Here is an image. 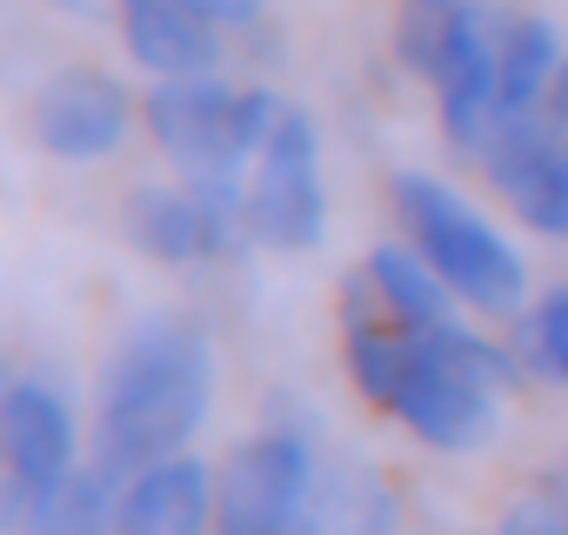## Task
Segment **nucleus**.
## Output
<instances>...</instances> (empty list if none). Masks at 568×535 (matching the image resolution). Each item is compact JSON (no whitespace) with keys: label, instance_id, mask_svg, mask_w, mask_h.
I'll return each mask as SVG.
<instances>
[{"label":"nucleus","instance_id":"obj_12","mask_svg":"<svg viewBox=\"0 0 568 535\" xmlns=\"http://www.w3.org/2000/svg\"><path fill=\"white\" fill-rule=\"evenodd\" d=\"M362 275H368L375 302H382L402 329H415V335H448V329H462V295L422 261L415 241H408V248H395V241L375 248V254L362 261Z\"/></svg>","mask_w":568,"mask_h":535},{"label":"nucleus","instance_id":"obj_4","mask_svg":"<svg viewBox=\"0 0 568 535\" xmlns=\"http://www.w3.org/2000/svg\"><path fill=\"white\" fill-rule=\"evenodd\" d=\"M328 234V188H322V134L302 108H281L267 148L247 174V241L274 254H308Z\"/></svg>","mask_w":568,"mask_h":535},{"label":"nucleus","instance_id":"obj_14","mask_svg":"<svg viewBox=\"0 0 568 535\" xmlns=\"http://www.w3.org/2000/svg\"><path fill=\"white\" fill-rule=\"evenodd\" d=\"M121 475L101 462H81V475L21 528V535H121Z\"/></svg>","mask_w":568,"mask_h":535},{"label":"nucleus","instance_id":"obj_8","mask_svg":"<svg viewBox=\"0 0 568 535\" xmlns=\"http://www.w3.org/2000/svg\"><path fill=\"white\" fill-rule=\"evenodd\" d=\"M128 241L148 254V261H168V268H194V261H214L227 254L247 228L227 221L221 208H207L187 181H148L128 194Z\"/></svg>","mask_w":568,"mask_h":535},{"label":"nucleus","instance_id":"obj_7","mask_svg":"<svg viewBox=\"0 0 568 535\" xmlns=\"http://www.w3.org/2000/svg\"><path fill=\"white\" fill-rule=\"evenodd\" d=\"M134 94L101 68H61L34 94V141L54 161H108L134 134Z\"/></svg>","mask_w":568,"mask_h":535},{"label":"nucleus","instance_id":"obj_9","mask_svg":"<svg viewBox=\"0 0 568 535\" xmlns=\"http://www.w3.org/2000/svg\"><path fill=\"white\" fill-rule=\"evenodd\" d=\"M495 34H501V14L475 8L435 74V94H442V134L462 148V154H481L488 134L501 128V61H495Z\"/></svg>","mask_w":568,"mask_h":535},{"label":"nucleus","instance_id":"obj_13","mask_svg":"<svg viewBox=\"0 0 568 535\" xmlns=\"http://www.w3.org/2000/svg\"><path fill=\"white\" fill-rule=\"evenodd\" d=\"M495 61H501V121L515 114H541L548 108V88L561 74V41L541 14H501V34H495Z\"/></svg>","mask_w":568,"mask_h":535},{"label":"nucleus","instance_id":"obj_20","mask_svg":"<svg viewBox=\"0 0 568 535\" xmlns=\"http://www.w3.org/2000/svg\"><path fill=\"white\" fill-rule=\"evenodd\" d=\"M408 8H435V14H468V8H481V0H408Z\"/></svg>","mask_w":568,"mask_h":535},{"label":"nucleus","instance_id":"obj_6","mask_svg":"<svg viewBox=\"0 0 568 535\" xmlns=\"http://www.w3.org/2000/svg\"><path fill=\"white\" fill-rule=\"evenodd\" d=\"M475 161L488 168V181L501 188V201H508L535 234L568 241V134L548 121V108L501 121Z\"/></svg>","mask_w":568,"mask_h":535},{"label":"nucleus","instance_id":"obj_3","mask_svg":"<svg viewBox=\"0 0 568 535\" xmlns=\"http://www.w3.org/2000/svg\"><path fill=\"white\" fill-rule=\"evenodd\" d=\"M0 528L21 535L74 475H81V422L68 408V395L41 375H14L0 395Z\"/></svg>","mask_w":568,"mask_h":535},{"label":"nucleus","instance_id":"obj_17","mask_svg":"<svg viewBox=\"0 0 568 535\" xmlns=\"http://www.w3.org/2000/svg\"><path fill=\"white\" fill-rule=\"evenodd\" d=\"M501 535H568V495L561 488H528L508 502Z\"/></svg>","mask_w":568,"mask_h":535},{"label":"nucleus","instance_id":"obj_10","mask_svg":"<svg viewBox=\"0 0 568 535\" xmlns=\"http://www.w3.org/2000/svg\"><path fill=\"white\" fill-rule=\"evenodd\" d=\"M121 41L154 81L221 74L227 61V28L207 21L194 0H121Z\"/></svg>","mask_w":568,"mask_h":535},{"label":"nucleus","instance_id":"obj_16","mask_svg":"<svg viewBox=\"0 0 568 535\" xmlns=\"http://www.w3.org/2000/svg\"><path fill=\"white\" fill-rule=\"evenodd\" d=\"M515 355H521L535 375L568 382V289L541 295L535 315H521V329H515Z\"/></svg>","mask_w":568,"mask_h":535},{"label":"nucleus","instance_id":"obj_1","mask_svg":"<svg viewBox=\"0 0 568 535\" xmlns=\"http://www.w3.org/2000/svg\"><path fill=\"white\" fill-rule=\"evenodd\" d=\"M207 408H214V349H207V335L181 315H148L114 342V355L101 369L94 462L128 482V475H141L168 455H187Z\"/></svg>","mask_w":568,"mask_h":535},{"label":"nucleus","instance_id":"obj_18","mask_svg":"<svg viewBox=\"0 0 568 535\" xmlns=\"http://www.w3.org/2000/svg\"><path fill=\"white\" fill-rule=\"evenodd\" d=\"M194 8H201L207 21H221V28H254V21L267 14V0H194Z\"/></svg>","mask_w":568,"mask_h":535},{"label":"nucleus","instance_id":"obj_19","mask_svg":"<svg viewBox=\"0 0 568 535\" xmlns=\"http://www.w3.org/2000/svg\"><path fill=\"white\" fill-rule=\"evenodd\" d=\"M548 121L568 134V61H561V74H555V88H548Z\"/></svg>","mask_w":568,"mask_h":535},{"label":"nucleus","instance_id":"obj_15","mask_svg":"<svg viewBox=\"0 0 568 535\" xmlns=\"http://www.w3.org/2000/svg\"><path fill=\"white\" fill-rule=\"evenodd\" d=\"M315 515L328 535H395V495L368 468H322Z\"/></svg>","mask_w":568,"mask_h":535},{"label":"nucleus","instance_id":"obj_11","mask_svg":"<svg viewBox=\"0 0 568 535\" xmlns=\"http://www.w3.org/2000/svg\"><path fill=\"white\" fill-rule=\"evenodd\" d=\"M214 528V468L168 455L121 488V535H207Z\"/></svg>","mask_w":568,"mask_h":535},{"label":"nucleus","instance_id":"obj_5","mask_svg":"<svg viewBox=\"0 0 568 535\" xmlns=\"http://www.w3.org/2000/svg\"><path fill=\"white\" fill-rule=\"evenodd\" d=\"M322 482V455L302 428H267L214 468V535H288Z\"/></svg>","mask_w":568,"mask_h":535},{"label":"nucleus","instance_id":"obj_21","mask_svg":"<svg viewBox=\"0 0 568 535\" xmlns=\"http://www.w3.org/2000/svg\"><path fill=\"white\" fill-rule=\"evenodd\" d=\"M555 488H561V495H568V468H561V482H555Z\"/></svg>","mask_w":568,"mask_h":535},{"label":"nucleus","instance_id":"obj_2","mask_svg":"<svg viewBox=\"0 0 568 535\" xmlns=\"http://www.w3.org/2000/svg\"><path fill=\"white\" fill-rule=\"evenodd\" d=\"M395 214L408 228V241L422 248V261L462 295V309L508 322L528 309V261L521 248L468 201L455 194L442 174H395Z\"/></svg>","mask_w":568,"mask_h":535}]
</instances>
